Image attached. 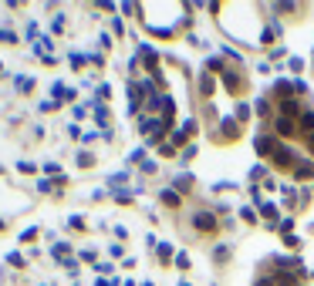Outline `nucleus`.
Segmentation results:
<instances>
[{
  "mask_svg": "<svg viewBox=\"0 0 314 286\" xmlns=\"http://www.w3.org/2000/svg\"><path fill=\"white\" fill-rule=\"evenodd\" d=\"M220 84H223V91L230 94V98H243V94L250 91V74L240 64H226L223 74H220Z\"/></svg>",
  "mask_w": 314,
  "mask_h": 286,
  "instance_id": "f257e3e1",
  "label": "nucleus"
},
{
  "mask_svg": "<svg viewBox=\"0 0 314 286\" xmlns=\"http://www.w3.org/2000/svg\"><path fill=\"white\" fill-rule=\"evenodd\" d=\"M190 226H193V232L196 236H216V232L223 229V222L216 219V212H193V219H190Z\"/></svg>",
  "mask_w": 314,
  "mask_h": 286,
  "instance_id": "f03ea898",
  "label": "nucleus"
},
{
  "mask_svg": "<svg viewBox=\"0 0 314 286\" xmlns=\"http://www.w3.org/2000/svg\"><path fill=\"white\" fill-rule=\"evenodd\" d=\"M297 162H301V155L294 152L287 142H281V148L274 152V158H270L267 165L274 168V172H294V165H297Z\"/></svg>",
  "mask_w": 314,
  "mask_h": 286,
  "instance_id": "7ed1b4c3",
  "label": "nucleus"
},
{
  "mask_svg": "<svg viewBox=\"0 0 314 286\" xmlns=\"http://www.w3.org/2000/svg\"><path fill=\"white\" fill-rule=\"evenodd\" d=\"M254 148H257L260 158H267V162H270V158H274V152L281 148V138L270 132V128H264V132H260L257 138H254Z\"/></svg>",
  "mask_w": 314,
  "mask_h": 286,
  "instance_id": "20e7f679",
  "label": "nucleus"
},
{
  "mask_svg": "<svg viewBox=\"0 0 314 286\" xmlns=\"http://www.w3.org/2000/svg\"><path fill=\"white\" fill-rule=\"evenodd\" d=\"M267 128L277 135L281 142H287V138H297V118H287V115H274V121H270Z\"/></svg>",
  "mask_w": 314,
  "mask_h": 286,
  "instance_id": "39448f33",
  "label": "nucleus"
},
{
  "mask_svg": "<svg viewBox=\"0 0 314 286\" xmlns=\"http://www.w3.org/2000/svg\"><path fill=\"white\" fill-rule=\"evenodd\" d=\"M243 135V125L233 118V115H226L223 121H220V132H213V142H236Z\"/></svg>",
  "mask_w": 314,
  "mask_h": 286,
  "instance_id": "423d86ee",
  "label": "nucleus"
},
{
  "mask_svg": "<svg viewBox=\"0 0 314 286\" xmlns=\"http://www.w3.org/2000/svg\"><path fill=\"white\" fill-rule=\"evenodd\" d=\"M291 178H294V182H301V185H307V182H314V158H301V162L294 165Z\"/></svg>",
  "mask_w": 314,
  "mask_h": 286,
  "instance_id": "0eeeda50",
  "label": "nucleus"
},
{
  "mask_svg": "<svg viewBox=\"0 0 314 286\" xmlns=\"http://www.w3.org/2000/svg\"><path fill=\"white\" fill-rule=\"evenodd\" d=\"M307 135H314V108L304 105L297 115V138H307Z\"/></svg>",
  "mask_w": 314,
  "mask_h": 286,
  "instance_id": "6e6552de",
  "label": "nucleus"
},
{
  "mask_svg": "<svg viewBox=\"0 0 314 286\" xmlns=\"http://www.w3.org/2000/svg\"><path fill=\"white\" fill-rule=\"evenodd\" d=\"M159 202H162L166 209H179V206H182V196L176 192V188H162V192H159Z\"/></svg>",
  "mask_w": 314,
  "mask_h": 286,
  "instance_id": "1a4fd4ad",
  "label": "nucleus"
},
{
  "mask_svg": "<svg viewBox=\"0 0 314 286\" xmlns=\"http://www.w3.org/2000/svg\"><path fill=\"white\" fill-rule=\"evenodd\" d=\"M240 216H243V222H247V226H260V216H257V209H250V206H243V212H240Z\"/></svg>",
  "mask_w": 314,
  "mask_h": 286,
  "instance_id": "9d476101",
  "label": "nucleus"
},
{
  "mask_svg": "<svg viewBox=\"0 0 314 286\" xmlns=\"http://www.w3.org/2000/svg\"><path fill=\"white\" fill-rule=\"evenodd\" d=\"M254 286H277V283H274V273H270V269H264V273L254 279Z\"/></svg>",
  "mask_w": 314,
  "mask_h": 286,
  "instance_id": "9b49d317",
  "label": "nucleus"
},
{
  "mask_svg": "<svg viewBox=\"0 0 314 286\" xmlns=\"http://www.w3.org/2000/svg\"><path fill=\"white\" fill-rule=\"evenodd\" d=\"M172 185L179 188V192H186V188H193V178H190V175H179L176 182H172Z\"/></svg>",
  "mask_w": 314,
  "mask_h": 286,
  "instance_id": "f8f14e48",
  "label": "nucleus"
},
{
  "mask_svg": "<svg viewBox=\"0 0 314 286\" xmlns=\"http://www.w3.org/2000/svg\"><path fill=\"white\" fill-rule=\"evenodd\" d=\"M216 263H226V259H230V246H216Z\"/></svg>",
  "mask_w": 314,
  "mask_h": 286,
  "instance_id": "ddd939ff",
  "label": "nucleus"
},
{
  "mask_svg": "<svg viewBox=\"0 0 314 286\" xmlns=\"http://www.w3.org/2000/svg\"><path fill=\"white\" fill-rule=\"evenodd\" d=\"M169 256H172V246H159V263H169Z\"/></svg>",
  "mask_w": 314,
  "mask_h": 286,
  "instance_id": "4468645a",
  "label": "nucleus"
},
{
  "mask_svg": "<svg viewBox=\"0 0 314 286\" xmlns=\"http://www.w3.org/2000/svg\"><path fill=\"white\" fill-rule=\"evenodd\" d=\"M270 57H274V61H281V57H287V47H270Z\"/></svg>",
  "mask_w": 314,
  "mask_h": 286,
  "instance_id": "2eb2a0df",
  "label": "nucleus"
},
{
  "mask_svg": "<svg viewBox=\"0 0 314 286\" xmlns=\"http://www.w3.org/2000/svg\"><path fill=\"white\" fill-rule=\"evenodd\" d=\"M159 155H162V158H172V155H176V148H172V145H162V148H159Z\"/></svg>",
  "mask_w": 314,
  "mask_h": 286,
  "instance_id": "dca6fc26",
  "label": "nucleus"
},
{
  "mask_svg": "<svg viewBox=\"0 0 314 286\" xmlns=\"http://www.w3.org/2000/svg\"><path fill=\"white\" fill-rule=\"evenodd\" d=\"M176 266H179V269H190V256L179 253V256H176Z\"/></svg>",
  "mask_w": 314,
  "mask_h": 286,
  "instance_id": "f3484780",
  "label": "nucleus"
},
{
  "mask_svg": "<svg viewBox=\"0 0 314 286\" xmlns=\"http://www.w3.org/2000/svg\"><path fill=\"white\" fill-rule=\"evenodd\" d=\"M304 148H307V158H314V135H307V138H304Z\"/></svg>",
  "mask_w": 314,
  "mask_h": 286,
  "instance_id": "a211bd4d",
  "label": "nucleus"
},
{
  "mask_svg": "<svg viewBox=\"0 0 314 286\" xmlns=\"http://www.w3.org/2000/svg\"><path fill=\"white\" fill-rule=\"evenodd\" d=\"M291 71H294V74H301V71H304V61H301V57H294V61H291Z\"/></svg>",
  "mask_w": 314,
  "mask_h": 286,
  "instance_id": "6ab92c4d",
  "label": "nucleus"
},
{
  "mask_svg": "<svg viewBox=\"0 0 314 286\" xmlns=\"http://www.w3.org/2000/svg\"><path fill=\"white\" fill-rule=\"evenodd\" d=\"M179 286H190V283H179Z\"/></svg>",
  "mask_w": 314,
  "mask_h": 286,
  "instance_id": "aec40b11",
  "label": "nucleus"
},
{
  "mask_svg": "<svg viewBox=\"0 0 314 286\" xmlns=\"http://www.w3.org/2000/svg\"><path fill=\"white\" fill-rule=\"evenodd\" d=\"M0 71H4V64H0Z\"/></svg>",
  "mask_w": 314,
  "mask_h": 286,
  "instance_id": "412c9836",
  "label": "nucleus"
}]
</instances>
